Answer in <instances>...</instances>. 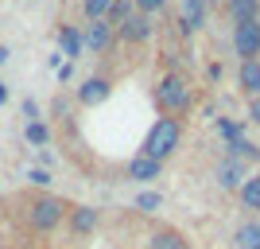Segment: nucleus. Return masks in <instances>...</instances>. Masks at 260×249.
<instances>
[{
    "instance_id": "obj_1",
    "label": "nucleus",
    "mask_w": 260,
    "mask_h": 249,
    "mask_svg": "<svg viewBox=\"0 0 260 249\" xmlns=\"http://www.w3.org/2000/svg\"><path fill=\"white\" fill-rule=\"evenodd\" d=\"M190 98H194V86L186 82V74L179 70H167V74L155 82V105H159L163 117H183L186 109H190Z\"/></svg>"
},
{
    "instance_id": "obj_2",
    "label": "nucleus",
    "mask_w": 260,
    "mask_h": 249,
    "mask_svg": "<svg viewBox=\"0 0 260 249\" xmlns=\"http://www.w3.org/2000/svg\"><path fill=\"white\" fill-rule=\"evenodd\" d=\"M179 141H183V125L175 117H159L148 129V136H144V148L140 156H148V160H167V156H175V148H179Z\"/></svg>"
},
{
    "instance_id": "obj_3",
    "label": "nucleus",
    "mask_w": 260,
    "mask_h": 249,
    "mask_svg": "<svg viewBox=\"0 0 260 249\" xmlns=\"http://www.w3.org/2000/svg\"><path fill=\"white\" fill-rule=\"evenodd\" d=\"M66 214H70L66 203H62V199H54V195H39V199H31V206H27V222H31V230H39V234L54 230Z\"/></svg>"
},
{
    "instance_id": "obj_4",
    "label": "nucleus",
    "mask_w": 260,
    "mask_h": 249,
    "mask_svg": "<svg viewBox=\"0 0 260 249\" xmlns=\"http://www.w3.org/2000/svg\"><path fill=\"white\" fill-rule=\"evenodd\" d=\"M233 54H237L241 63H256L260 59V20L233 27Z\"/></svg>"
},
{
    "instance_id": "obj_5",
    "label": "nucleus",
    "mask_w": 260,
    "mask_h": 249,
    "mask_svg": "<svg viewBox=\"0 0 260 249\" xmlns=\"http://www.w3.org/2000/svg\"><path fill=\"white\" fill-rule=\"evenodd\" d=\"M82 39H86V51H93V54H105L109 47H113V39H117V27H113L109 20H93V23H86Z\"/></svg>"
},
{
    "instance_id": "obj_6",
    "label": "nucleus",
    "mask_w": 260,
    "mask_h": 249,
    "mask_svg": "<svg viewBox=\"0 0 260 249\" xmlns=\"http://www.w3.org/2000/svg\"><path fill=\"white\" fill-rule=\"evenodd\" d=\"M206 23V0H179V32L194 35Z\"/></svg>"
},
{
    "instance_id": "obj_7",
    "label": "nucleus",
    "mask_w": 260,
    "mask_h": 249,
    "mask_svg": "<svg viewBox=\"0 0 260 249\" xmlns=\"http://www.w3.org/2000/svg\"><path fill=\"white\" fill-rule=\"evenodd\" d=\"M152 32H155V23L148 20V16H140V12H132L128 20L117 27V35H120V39H128V43H148Z\"/></svg>"
},
{
    "instance_id": "obj_8",
    "label": "nucleus",
    "mask_w": 260,
    "mask_h": 249,
    "mask_svg": "<svg viewBox=\"0 0 260 249\" xmlns=\"http://www.w3.org/2000/svg\"><path fill=\"white\" fill-rule=\"evenodd\" d=\"M124 175H128L132 183H152V179H159V175H163V163L159 160H148V156H132L128 168H124Z\"/></svg>"
},
{
    "instance_id": "obj_9",
    "label": "nucleus",
    "mask_w": 260,
    "mask_h": 249,
    "mask_svg": "<svg viewBox=\"0 0 260 249\" xmlns=\"http://www.w3.org/2000/svg\"><path fill=\"white\" fill-rule=\"evenodd\" d=\"M214 179H217V187H221V191H241V183H245L249 175H245V168H241V160H229V156H225V160L217 163Z\"/></svg>"
},
{
    "instance_id": "obj_10",
    "label": "nucleus",
    "mask_w": 260,
    "mask_h": 249,
    "mask_svg": "<svg viewBox=\"0 0 260 249\" xmlns=\"http://www.w3.org/2000/svg\"><path fill=\"white\" fill-rule=\"evenodd\" d=\"M109 94H113L109 78H86V82L78 86V101H82V105H101Z\"/></svg>"
},
{
    "instance_id": "obj_11",
    "label": "nucleus",
    "mask_w": 260,
    "mask_h": 249,
    "mask_svg": "<svg viewBox=\"0 0 260 249\" xmlns=\"http://www.w3.org/2000/svg\"><path fill=\"white\" fill-rule=\"evenodd\" d=\"M225 16L233 27L237 23H252V20H260V0H225Z\"/></svg>"
},
{
    "instance_id": "obj_12",
    "label": "nucleus",
    "mask_w": 260,
    "mask_h": 249,
    "mask_svg": "<svg viewBox=\"0 0 260 249\" xmlns=\"http://www.w3.org/2000/svg\"><path fill=\"white\" fill-rule=\"evenodd\" d=\"M98 222H101L98 206H70V230H74V234H93Z\"/></svg>"
},
{
    "instance_id": "obj_13",
    "label": "nucleus",
    "mask_w": 260,
    "mask_h": 249,
    "mask_svg": "<svg viewBox=\"0 0 260 249\" xmlns=\"http://www.w3.org/2000/svg\"><path fill=\"white\" fill-rule=\"evenodd\" d=\"M233 249H260V222L256 218H245L233 230Z\"/></svg>"
},
{
    "instance_id": "obj_14",
    "label": "nucleus",
    "mask_w": 260,
    "mask_h": 249,
    "mask_svg": "<svg viewBox=\"0 0 260 249\" xmlns=\"http://www.w3.org/2000/svg\"><path fill=\"white\" fill-rule=\"evenodd\" d=\"M82 51H86L82 32H78V27H62V32H58V54H66V63H74Z\"/></svg>"
},
{
    "instance_id": "obj_15",
    "label": "nucleus",
    "mask_w": 260,
    "mask_h": 249,
    "mask_svg": "<svg viewBox=\"0 0 260 249\" xmlns=\"http://www.w3.org/2000/svg\"><path fill=\"white\" fill-rule=\"evenodd\" d=\"M237 86L249 94V98H260V59L256 63H241L237 66Z\"/></svg>"
},
{
    "instance_id": "obj_16",
    "label": "nucleus",
    "mask_w": 260,
    "mask_h": 249,
    "mask_svg": "<svg viewBox=\"0 0 260 249\" xmlns=\"http://www.w3.org/2000/svg\"><path fill=\"white\" fill-rule=\"evenodd\" d=\"M237 199H241V206H245V210H260V172H252L249 179L241 183Z\"/></svg>"
},
{
    "instance_id": "obj_17",
    "label": "nucleus",
    "mask_w": 260,
    "mask_h": 249,
    "mask_svg": "<svg viewBox=\"0 0 260 249\" xmlns=\"http://www.w3.org/2000/svg\"><path fill=\"white\" fill-rule=\"evenodd\" d=\"M148 249H190V245H186V238L179 230H155L152 241H148Z\"/></svg>"
},
{
    "instance_id": "obj_18",
    "label": "nucleus",
    "mask_w": 260,
    "mask_h": 249,
    "mask_svg": "<svg viewBox=\"0 0 260 249\" xmlns=\"http://www.w3.org/2000/svg\"><path fill=\"white\" fill-rule=\"evenodd\" d=\"M225 156H229V160H256L260 163V148L252 141H245V136L233 141V144H225Z\"/></svg>"
},
{
    "instance_id": "obj_19",
    "label": "nucleus",
    "mask_w": 260,
    "mask_h": 249,
    "mask_svg": "<svg viewBox=\"0 0 260 249\" xmlns=\"http://www.w3.org/2000/svg\"><path fill=\"white\" fill-rule=\"evenodd\" d=\"M113 4H117V0H82V12H86V20L93 23V20H105Z\"/></svg>"
},
{
    "instance_id": "obj_20",
    "label": "nucleus",
    "mask_w": 260,
    "mask_h": 249,
    "mask_svg": "<svg viewBox=\"0 0 260 249\" xmlns=\"http://www.w3.org/2000/svg\"><path fill=\"white\" fill-rule=\"evenodd\" d=\"M23 136H27V144H35V148H43V144L51 141V129H47L43 121H27V129H23Z\"/></svg>"
},
{
    "instance_id": "obj_21",
    "label": "nucleus",
    "mask_w": 260,
    "mask_h": 249,
    "mask_svg": "<svg viewBox=\"0 0 260 249\" xmlns=\"http://www.w3.org/2000/svg\"><path fill=\"white\" fill-rule=\"evenodd\" d=\"M132 12H136V4H132V0H117V4H113V8H109V16H105V20L113 23V27H120V23L128 20Z\"/></svg>"
},
{
    "instance_id": "obj_22",
    "label": "nucleus",
    "mask_w": 260,
    "mask_h": 249,
    "mask_svg": "<svg viewBox=\"0 0 260 249\" xmlns=\"http://www.w3.org/2000/svg\"><path fill=\"white\" fill-rule=\"evenodd\" d=\"M136 210H144V214L163 210V195H159V191H144V195H136Z\"/></svg>"
},
{
    "instance_id": "obj_23",
    "label": "nucleus",
    "mask_w": 260,
    "mask_h": 249,
    "mask_svg": "<svg viewBox=\"0 0 260 249\" xmlns=\"http://www.w3.org/2000/svg\"><path fill=\"white\" fill-rule=\"evenodd\" d=\"M217 132H221V136H225V144H233V141H241V136H245V129H241L237 121H229V117H217V125H214Z\"/></svg>"
},
{
    "instance_id": "obj_24",
    "label": "nucleus",
    "mask_w": 260,
    "mask_h": 249,
    "mask_svg": "<svg viewBox=\"0 0 260 249\" xmlns=\"http://www.w3.org/2000/svg\"><path fill=\"white\" fill-rule=\"evenodd\" d=\"M132 4H136V12H140V16H148V20H152V16H159V12L167 8V0H132Z\"/></svg>"
},
{
    "instance_id": "obj_25",
    "label": "nucleus",
    "mask_w": 260,
    "mask_h": 249,
    "mask_svg": "<svg viewBox=\"0 0 260 249\" xmlns=\"http://www.w3.org/2000/svg\"><path fill=\"white\" fill-rule=\"evenodd\" d=\"M27 179H31L35 187H47V183H51V175H47L43 168H31V172H27Z\"/></svg>"
},
{
    "instance_id": "obj_26",
    "label": "nucleus",
    "mask_w": 260,
    "mask_h": 249,
    "mask_svg": "<svg viewBox=\"0 0 260 249\" xmlns=\"http://www.w3.org/2000/svg\"><path fill=\"white\" fill-rule=\"evenodd\" d=\"M249 121L260 129V98H252V101H249Z\"/></svg>"
},
{
    "instance_id": "obj_27",
    "label": "nucleus",
    "mask_w": 260,
    "mask_h": 249,
    "mask_svg": "<svg viewBox=\"0 0 260 249\" xmlns=\"http://www.w3.org/2000/svg\"><path fill=\"white\" fill-rule=\"evenodd\" d=\"M70 78H74V63H62L58 66V82H70Z\"/></svg>"
},
{
    "instance_id": "obj_28",
    "label": "nucleus",
    "mask_w": 260,
    "mask_h": 249,
    "mask_svg": "<svg viewBox=\"0 0 260 249\" xmlns=\"http://www.w3.org/2000/svg\"><path fill=\"white\" fill-rule=\"evenodd\" d=\"M23 113H27L31 121H39V109H35V101H23Z\"/></svg>"
},
{
    "instance_id": "obj_29",
    "label": "nucleus",
    "mask_w": 260,
    "mask_h": 249,
    "mask_svg": "<svg viewBox=\"0 0 260 249\" xmlns=\"http://www.w3.org/2000/svg\"><path fill=\"white\" fill-rule=\"evenodd\" d=\"M4 101H8V86H4V82H0V105H4Z\"/></svg>"
},
{
    "instance_id": "obj_30",
    "label": "nucleus",
    "mask_w": 260,
    "mask_h": 249,
    "mask_svg": "<svg viewBox=\"0 0 260 249\" xmlns=\"http://www.w3.org/2000/svg\"><path fill=\"white\" fill-rule=\"evenodd\" d=\"M0 63H8V47H0Z\"/></svg>"
}]
</instances>
